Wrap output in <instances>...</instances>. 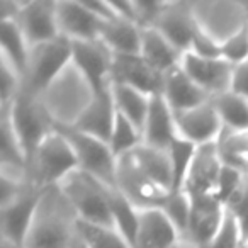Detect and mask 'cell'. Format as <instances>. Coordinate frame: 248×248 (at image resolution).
<instances>
[{"mask_svg":"<svg viewBox=\"0 0 248 248\" xmlns=\"http://www.w3.org/2000/svg\"><path fill=\"white\" fill-rule=\"evenodd\" d=\"M43 190L34 186H29L24 192L5 204H0V240L24 247L29 230L34 221Z\"/></svg>","mask_w":248,"mask_h":248,"instance_id":"obj_9","label":"cell"},{"mask_svg":"<svg viewBox=\"0 0 248 248\" xmlns=\"http://www.w3.org/2000/svg\"><path fill=\"white\" fill-rule=\"evenodd\" d=\"M219 56L234 66L247 62L248 60V22L240 31H236L233 36H230L226 41L221 43Z\"/></svg>","mask_w":248,"mask_h":248,"instance_id":"obj_34","label":"cell"},{"mask_svg":"<svg viewBox=\"0 0 248 248\" xmlns=\"http://www.w3.org/2000/svg\"><path fill=\"white\" fill-rule=\"evenodd\" d=\"M247 179H248V172L236 169V167H231V165H223L219 179H217L214 196H216L217 199L224 204V207H226V204L230 202V201L236 196L238 190L243 187Z\"/></svg>","mask_w":248,"mask_h":248,"instance_id":"obj_33","label":"cell"},{"mask_svg":"<svg viewBox=\"0 0 248 248\" xmlns=\"http://www.w3.org/2000/svg\"><path fill=\"white\" fill-rule=\"evenodd\" d=\"M217 150L224 165L236 167L248 172V129L245 131L223 129L217 140Z\"/></svg>","mask_w":248,"mask_h":248,"instance_id":"obj_28","label":"cell"},{"mask_svg":"<svg viewBox=\"0 0 248 248\" xmlns=\"http://www.w3.org/2000/svg\"><path fill=\"white\" fill-rule=\"evenodd\" d=\"M140 55L162 75L179 66L182 60V53L177 51L172 43L155 28H143Z\"/></svg>","mask_w":248,"mask_h":248,"instance_id":"obj_23","label":"cell"},{"mask_svg":"<svg viewBox=\"0 0 248 248\" xmlns=\"http://www.w3.org/2000/svg\"><path fill=\"white\" fill-rule=\"evenodd\" d=\"M80 233H82L85 248H133L114 226L93 224L80 219Z\"/></svg>","mask_w":248,"mask_h":248,"instance_id":"obj_29","label":"cell"},{"mask_svg":"<svg viewBox=\"0 0 248 248\" xmlns=\"http://www.w3.org/2000/svg\"><path fill=\"white\" fill-rule=\"evenodd\" d=\"M116 116L117 109L114 104L112 87H110L106 92L92 95V100L83 109L78 119L75 121L73 128L109 143L110 133H112L114 123H116Z\"/></svg>","mask_w":248,"mask_h":248,"instance_id":"obj_20","label":"cell"},{"mask_svg":"<svg viewBox=\"0 0 248 248\" xmlns=\"http://www.w3.org/2000/svg\"><path fill=\"white\" fill-rule=\"evenodd\" d=\"M75 170H78L75 153L58 129L43 140L26 165L28 182L41 190L58 187Z\"/></svg>","mask_w":248,"mask_h":248,"instance_id":"obj_3","label":"cell"},{"mask_svg":"<svg viewBox=\"0 0 248 248\" xmlns=\"http://www.w3.org/2000/svg\"><path fill=\"white\" fill-rule=\"evenodd\" d=\"M162 97L173 110V114L186 112L211 100V97L184 72L180 65L165 73Z\"/></svg>","mask_w":248,"mask_h":248,"instance_id":"obj_21","label":"cell"},{"mask_svg":"<svg viewBox=\"0 0 248 248\" xmlns=\"http://www.w3.org/2000/svg\"><path fill=\"white\" fill-rule=\"evenodd\" d=\"M11 116L12 126L17 133L26 153V165L29 156L48 135L56 129V121L51 116L43 95H36L21 89L11 104H4Z\"/></svg>","mask_w":248,"mask_h":248,"instance_id":"obj_4","label":"cell"},{"mask_svg":"<svg viewBox=\"0 0 248 248\" xmlns=\"http://www.w3.org/2000/svg\"><path fill=\"white\" fill-rule=\"evenodd\" d=\"M223 128L226 131H245L248 129V97L228 90L211 99Z\"/></svg>","mask_w":248,"mask_h":248,"instance_id":"obj_25","label":"cell"},{"mask_svg":"<svg viewBox=\"0 0 248 248\" xmlns=\"http://www.w3.org/2000/svg\"><path fill=\"white\" fill-rule=\"evenodd\" d=\"M58 187L82 221L112 226L109 199L114 187H109L82 170L70 173Z\"/></svg>","mask_w":248,"mask_h":248,"instance_id":"obj_6","label":"cell"},{"mask_svg":"<svg viewBox=\"0 0 248 248\" xmlns=\"http://www.w3.org/2000/svg\"><path fill=\"white\" fill-rule=\"evenodd\" d=\"M60 34L75 41H95L99 39L106 21L97 17L85 2H56Z\"/></svg>","mask_w":248,"mask_h":248,"instance_id":"obj_17","label":"cell"},{"mask_svg":"<svg viewBox=\"0 0 248 248\" xmlns=\"http://www.w3.org/2000/svg\"><path fill=\"white\" fill-rule=\"evenodd\" d=\"M140 145H143V135L131 121H128L124 116H121L117 112L116 123H114L112 133L109 138V146L112 150V153L116 155V158L126 155L131 150L138 148Z\"/></svg>","mask_w":248,"mask_h":248,"instance_id":"obj_31","label":"cell"},{"mask_svg":"<svg viewBox=\"0 0 248 248\" xmlns=\"http://www.w3.org/2000/svg\"><path fill=\"white\" fill-rule=\"evenodd\" d=\"M175 248H196V247H194V245H190V243H189V241L182 240V241H180V243H179V245H177V247H175Z\"/></svg>","mask_w":248,"mask_h":248,"instance_id":"obj_41","label":"cell"},{"mask_svg":"<svg viewBox=\"0 0 248 248\" xmlns=\"http://www.w3.org/2000/svg\"><path fill=\"white\" fill-rule=\"evenodd\" d=\"M226 211L236 221L243 241L248 240V179L243 184V187L236 192V196L226 204Z\"/></svg>","mask_w":248,"mask_h":248,"instance_id":"obj_36","label":"cell"},{"mask_svg":"<svg viewBox=\"0 0 248 248\" xmlns=\"http://www.w3.org/2000/svg\"><path fill=\"white\" fill-rule=\"evenodd\" d=\"M226 216V207L214 194L190 197L189 226L182 240L196 248H207L219 231Z\"/></svg>","mask_w":248,"mask_h":248,"instance_id":"obj_12","label":"cell"},{"mask_svg":"<svg viewBox=\"0 0 248 248\" xmlns=\"http://www.w3.org/2000/svg\"><path fill=\"white\" fill-rule=\"evenodd\" d=\"M72 53V65L80 73L92 95L102 93L112 87V58L110 49L100 39L75 41Z\"/></svg>","mask_w":248,"mask_h":248,"instance_id":"obj_8","label":"cell"},{"mask_svg":"<svg viewBox=\"0 0 248 248\" xmlns=\"http://www.w3.org/2000/svg\"><path fill=\"white\" fill-rule=\"evenodd\" d=\"M241 245H243V236H241L240 228H238L234 217L226 211V216H224L219 231L207 248H241Z\"/></svg>","mask_w":248,"mask_h":248,"instance_id":"obj_35","label":"cell"},{"mask_svg":"<svg viewBox=\"0 0 248 248\" xmlns=\"http://www.w3.org/2000/svg\"><path fill=\"white\" fill-rule=\"evenodd\" d=\"M197 146L192 143L186 141L179 136L170 146V162H172V192H180L184 190L187 173H189L190 163L196 155Z\"/></svg>","mask_w":248,"mask_h":248,"instance_id":"obj_30","label":"cell"},{"mask_svg":"<svg viewBox=\"0 0 248 248\" xmlns=\"http://www.w3.org/2000/svg\"><path fill=\"white\" fill-rule=\"evenodd\" d=\"M241 248H248V240L243 241V245H241Z\"/></svg>","mask_w":248,"mask_h":248,"instance_id":"obj_42","label":"cell"},{"mask_svg":"<svg viewBox=\"0 0 248 248\" xmlns=\"http://www.w3.org/2000/svg\"><path fill=\"white\" fill-rule=\"evenodd\" d=\"M2 34H0V60L12 66L21 77H24L26 66H28L29 53H31V45L26 39L22 29L16 21H2Z\"/></svg>","mask_w":248,"mask_h":248,"instance_id":"obj_24","label":"cell"},{"mask_svg":"<svg viewBox=\"0 0 248 248\" xmlns=\"http://www.w3.org/2000/svg\"><path fill=\"white\" fill-rule=\"evenodd\" d=\"M153 28L158 29L182 55L190 51L194 39L201 31L192 2H163L162 12Z\"/></svg>","mask_w":248,"mask_h":248,"instance_id":"obj_11","label":"cell"},{"mask_svg":"<svg viewBox=\"0 0 248 248\" xmlns=\"http://www.w3.org/2000/svg\"><path fill=\"white\" fill-rule=\"evenodd\" d=\"M24 2H17V0H2V21H17L19 14H21Z\"/></svg>","mask_w":248,"mask_h":248,"instance_id":"obj_39","label":"cell"},{"mask_svg":"<svg viewBox=\"0 0 248 248\" xmlns=\"http://www.w3.org/2000/svg\"><path fill=\"white\" fill-rule=\"evenodd\" d=\"M163 77L141 55H114L112 82L133 87L146 95H160Z\"/></svg>","mask_w":248,"mask_h":248,"instance_id":"obj_13","label":"cell"},{"mask_svg":"<svg viewBox=\"0 0 248 248\" xmlns=\"http://www.w3.org/2000/svg\"><path fill=\"white\" fill-rule=\"evenodd\" d=\"M24 248H85L80 217L60 187L43 190Z\"/></svg>","mask_w":248,"mask_h":248,"instance_id":"obj_2","label":"cell"},{"mask_svg":"<svg viewBox=\"0 0 248 248\" xmlns=\"http://www.w3.org/2000/svg\"><path fill=\"white\" fill-rule=\"evenodd\" d=\"M223 165L224 163L217 150V141L197 146L186 184H184V192L189 197L214 194Z\"/></svg>","mask_w":248,"mask_h":248,"instance_id":"obj_15","label":"cell"},{"mask_svg":"<svg viewBox=\"0 0 248 248\" xmlns=\"http://www.w3.org/2000/svg\"><path fill=\"white\" fill-rule=\"evenodd\" d=\"M231 90L248 97V60L245 63H241V65L234 66L233 87H231Z\"/></svg>","mask_w":248,"mask_h":248,"instance_id":"obj_38","label":"cell"},{"mask_svg":"<svg viewBox=\"0 0 248 248\" xmlns=\"http://www.w3.org/2000/svg\"><path fill=\"white\" fill-rule=\"evenodd\" d=\"M116 189L138 209L160 207L172 194L169 150L140 145L117 158Z\"/></svg>","mask_w":248,"mask_h":248,"instance_id":"obj_1","label":"cell"},{"mask_svg":"<svg viewBox=\"0 0 248 248\" xmlns=\"http://www.w3.org/2000/svg\"><path fill=\"white\" fill-rule=\"evenodd\" d=\"M180 241L182 234L160 207L140 209V223L133 248H175Z\"/></svg>","mask_w":248,"mask_h":248,"instance_id":"obj_18","label":"cell"},{"mask_svg":"<svg viewBox=\"0 0 248 248\" xmlns=\"http://www.w3.org/2000/svg\"><path fill=\"white\" fill-rule=\"evenodd\" d=\"M182 70L213 99L231 90L233 87L234 65L221 56H201L189 51L180 60Z\"/></svg>","mask_w":248,"mask_h":248,"instance_id":"obj_10","label":"cell"},{"mask_svg":"<svg viewBox=\"0 0 248 248\" xmlns=\"http://www.w3.org/2000/svg\"><path fill=\"white\" fill-rule=\"evenodd\" d=\"M175 124L177 135L196 146L216 143L224 129L211 100L186 112L175 114Z\"/></svg>","mask_w":248,"mask_h":248,"instance_id":"obj_14","label":"cell"},{"mask_svg":"<svg viewBox=\"0 0 248 248\" xmlns=\"http://www.w3.org/2000/svg\"><path fill=\"white\" fill-rule=\"evenodd\" d=\"M73 45L70 39L60 38L32 46L28 66L22 77V89L36 95H45L48 89L72 65Z\"/></svg>","mask_w":248,"mask_h":248,"instance_id":"obj_5","label":"cell"},{"mask_svg":"<svg viewBox=\"0 0 248 248\" xmlns=\"http://www.w3.org/2000/svg\"><path fill=\"white\" fill-rule=\"evenodd\" d=\"M0 248H24V247H17V245H14V243H9V241L0 240Z\"/></svg>","mask_w":248,"mask_h":248,"instance_id":"obj_40","label":"cell"},{"mask_svg":"<svg viewBox=\"0 0 248 248\" xmlns=\"http://www.w3.org/2000/svg\"><path fill=\"white\" fill-rule=\"evenodd\" d=\"M16 22L22 29L31 48L62 36L56 17V2L53 0L24 2V7Z\"/></svg>","mask_w":248,"mask_h":248,"instance_id":"obj_16","label":"cell"},{"mask_svg":"<svg viewBox=\"0 0 248 248\" xmlns=\"http://www.w3.org/2000/svg\"><path fill=\"white\" fill-rule=\"evenodd\" d=\"M143 145L156 150H170L179 135H177L175 114L160 95H153L150 102L148 116L141 129Z\"/></svg>","mask_w":248,"mask_h":248,"instance_id":"obj_19","label":"cell"},{"mask_svg":"<svg viewBox=\"0 0 248 248\" xmlns=\"http://www.w3.org/2000/svg\"><path fill=\"white\" fill-rule=\"evenodd\" d=\"M160 209L165 213V216L173 223V226L179 230V233L186 234L187 226H189L190 217V197L184 190L180 192H172L167 197L165 202L160 206Z\"/></svg>","mask_w":248,"mask_h":248,"instance_id":"obj_32","label":"cell"},{"mask_svg":"<svg viewBox=\"0 0 248 248\" xmlns=\"http://www.w3.org/2000/svg\"><path fill=\"white\" fill-rule=\"evenodd\" d=\"M56 129L72 146L78 170L102 180L109 187H116L117 158L110 150L109 143L78 131L73 126H56Z\"/></svg>","mask_w":248,"mask_h":248,"instance_id":"obj_7","label":"cell"},{"mask_svg":"<svg viewBox=\"0 0 248 248\" xmlns=\"http://www.w3.org/2000/svg\"><path fill=\"white\" fill-rule=\"evenodd\" d=\"M109 206H110V216H112V226L133 247L135 245L136 231H138L140 209L124 194H121L116 187L110 190Z\"/></svg>","mask_w":248,"mask_h":248,"instance_id":"obj_27","label":"cell"},{"mask_svg":"<svg viewBox=\"0 0 248 248\" xmlns=\"http://www.w3.org/2000/svg\"><path fill=\"white\" fill-rule=\"evenodd\" d=\"M112 95H114V104H116L117 112L126 117L128 121H131L136 128L141 131L143 124L146 121V116H148L152 97L133 89V87L123 85V83H114V82H112Z\"/></svg>","mask_w":248,"mask_h":248,"instance_id":"obj_26","label":"cell"},{"mask_svg":"<svg viewBox=\"0 0 248 248\" xmlns=\"http://www.w3.org/2000/svg\"><path fill=\"white\" fill-rule=\"evenodd\" d=\"M247 5H248V4H247Z\"/></svg>","mask_w":248,"mask_h":248,"instance_id":"obj_43","label":"cell"},{"mask_svg":"<svg viewBox=\"0 0 248 248\" xmlns=\"http://www.w3.org/2000/svg\"><path fill=\"white\" fill-rule=\"evenodd\" d=\"M0 85H2L0 106L11 104L22 89V77L4 60H0Z\"/></svg>","mask_w":248,"mask_h":248,"instance_id":"obj_37","label":"cell"},{"mask_svg":"<svg viewBox=\"0 0 248 248\" xmlns=\"http://www.w3.org/2000/svg\"><path fill=\"white\" fill-rule=\"evenodd\" d=\"M141 31L143 28H140L136 22L116 17L104 22L99 39L112 55H140Z\"/></svg>","mask_w":248,"mask_h":248,"instance_id":"obj_22","label":"cell"}]
</instances>
